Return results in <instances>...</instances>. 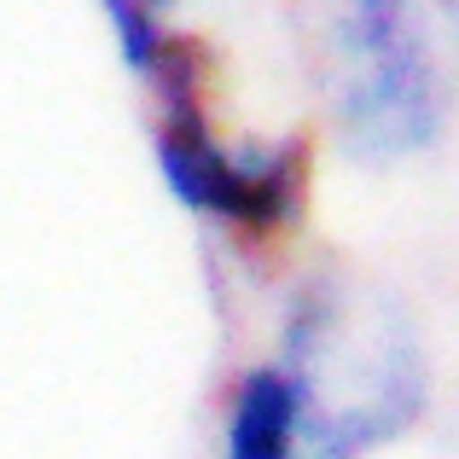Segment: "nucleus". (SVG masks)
<instances>
[{"label":"nucleus","mask_w":459,"mask_h":459,"mask_svg":"<svg viewBox=\"0 0 459 459\" xmlns=\"http://www.w3.org/2000/svg\"><path fill=\"white\" fill-rule=\"evenodd\" d=\"M117 35L123 65L152 93V152L163 186L186 210L233 227L238 238H280L308 210V140L291 134L280 146H227L215 140L204 82L210 58L192 35L169 23V0H100Z\"/></svg>","instance_id":"f257e3e1"},{"label":"nucleus","mask_w":459,"mask_h":459,"mask_svg":"<svg viewBox=\"0 0 459 459\" xmlns=\"http://www.w3.org/2000/svg\"><path fill=\"white\" fill-rule=\"evenodd\" d=\"M280 378L308 459H367L425 407L413 320L367 280H314L297 297Z\"/></svg>","instance_id":"f03ea898"},{"label":"nucleus","mask_w":459,"mask_h":459,"mask_svg":"<svg viewBox=\"0 0 459 459\" xmlns=\"http://www.w3.org/2000/svg\"><path fill=\"white\" fill-rule=\"evenodd\" d=\"M332 105L360 157L430 146L448 111L425 0H343L332 30Z\"/></svg>","instance_id":"7ed1b4c3"},{"label":"nucleus","mask_w":459,"mask_h":459,"mask_svg":"<svg viewBox=\"0 0 459 459\" xmlns=\"http://www.w3.org/2000/svg\"><path fill=\"white\" fill-rule=\"evenodd\" d=\"M227 459H297L291 390L280 367H256L238 384L233 413H227Z\"/></svg>","instance_id":"20e7f679"}]
</instances>
